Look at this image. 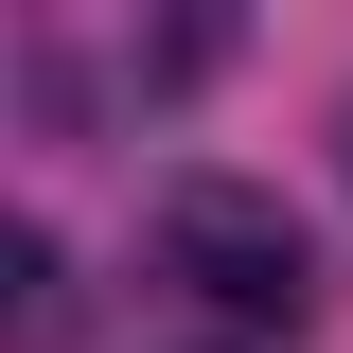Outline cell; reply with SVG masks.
Instances as JSON below:
<instances>
[{
	"label": "cell",
	"instance_id": "cell-1",
	"mask_svg": "<svg viewBox=\"0 0 353 353\" xmlns=\"http://www.w3.org/2000/svg\"><path fill=\"white\" fill-rule=\"evenodd\" d=\"M159 283H194L230 336H301L318 318V248L265 176H159Z\"/></svg>",
	"mask_w": 353,
	"mask_h": 353
},
{
	"label": "cell",
	"instance_id": "cell-2",
	"mask_svg": "<svg viewBox=\"0 0 353 353\" xmlns=\"http://www.w3.org/2000/svg\"><path fill=\"white\" fill-rule=\"evenodd\" d=\"M0 353H71V265H53V230H0Z\"/></svg>",
	"mask_w": 353,
	"mask_h": 353
},
{
	"label": "cell",
	"instance_id": "cell-3",
	"mask_svg": "<svg viewBox=\"0 0 353 353\" xmlns=\"http://www.w3.org/2000/svg\"><path fill=\"white\" fill-rule=\"evenodd\" d=\"M336 159H353V124H336Z\"/></svg>",
	"mask_w": 353,
	"mask_h": 353
}]
</instances>
